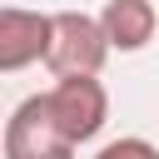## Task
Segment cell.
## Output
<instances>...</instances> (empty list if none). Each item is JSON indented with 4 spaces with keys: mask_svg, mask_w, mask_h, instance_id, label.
<instances>
[{
    "mask_svg": "<svg viewBox=\"0 0 159 159\" xmlns=\"http://www.w3.org/2000/svg\"><path fill=\"white\" fill-rule=\"evenodd\" d=\"M109 55V40L99 30L94 15H80V10H60L50 15V45H45V65L55 75H99Z\"/></svg>",
    "mask_w": 159,
    "mask_h": 159,
    "instance_id": "cell-1",
    "label": "cell"
},
{
    "mask_svg": "<svg viewBox=\"0 0 159 159\" xmlns=\"http://www.w3.org/2000/svg\"><path fill=\"white\" fill-rule=\"evenodd\" d=\"M45 104H50V114H55V124L70 144L94 139L109 119V94L94 75H60V84L45 94Z\"/></svg>",
    "mask_w": 159,
    "mask_h": 159,
    "instance_id": "cell-2",
    "label": "cell"
},
{
    "mask_svg": "<svg viewBox=\"0 0 159 159\" xmlns=\"http://www.w3.org/2000/svg\"><path fill=\"white\" fill-rule=\"evenodd\" d=\"M0 149H5V159H75V144L60 134L45 94H30V99L15 104Z\"/></svg>",
    "mask_w": 159,
    "mask_h": 159,
    "instance_id": "cell-3",
    "label": "cell"
},
{
    "mask_svg": "<svg viewBox=\"0 0 159 159\" xmlns=\"http://www.w3.org/2000/svg\"><path fill=\"white\" fill-rule=\"evenodd\" d=\"M45 45H50V15L0 5V75L30 70L35 60H45Z\"/></svg>",
    "mask_w": 159,
    "mask_h": 159,
    "instance_id": "cell-4",
    "label": "cell"
},
{
    "mask_svg": "<svg viewBox=\"0 0 159 159\" xmlns=\"http://www.w3.org/2000/svg\"><path fill=\"white\" fill-rule=\"evenodd\" d=\"M154 25H159V15L149 0H109L99 10V30H104L109 50H144L154 40Z\"/></svg>",
    "mask_w": 159,
    "mask_h": 159,
    "instance_id": "cell-5",
    "label": "cell"
},
{
    "mask_svg": "<svg viewBox=\"0 0 159 159\" xmlns=\"http://www.w3.org/2000/svg\"><path fill=\"white\" fill-rule=\"evenodd\" d=\"M94 159H159V149H154L149 139H134V134H129V139H109Z\"/></svg>",
    "mask_w": 159,
    "mask_h": 159,
    "instance_id": "cell-6",
    "label": "cell"
}]
</instances>
